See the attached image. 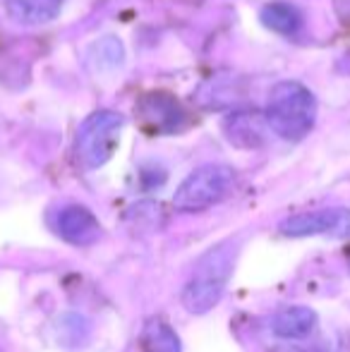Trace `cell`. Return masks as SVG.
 Segmentation results:
<instances>
[{"label": "cell", "instance_id": "1", "mask_svg": "<svg viewBox=\"0 0 350 352\" xmlns=\"http://www.w3.org/2000/svg\"><path fill=\"white\" fill-rule=\"evenodd\" d=\"M266 125L274 135L288 142H300L317 122V98L300 82H278L266 101Z\"/></svg>", "mask_w": 350, "mask_h": 352}, {"label": "cell", "instance_id": "2", "mask_svg": "<svg viewBox=\"0 0 350 352\" xmlns=\"http://www.w3.org/2000/svg\"><path fill=\"white\" fill-rule=\"evenodd\" d=\"M235 259H238V245L233 242H221L216 250H211L201 261L197 264L195 276L182 290L180 300L190 314H206L214 309L216 302L221 300L228 278L233 274Z\"/></svg>", "mask_w": 350, "mask_h": 352}, {"label": "cell", "instance_id": "3", "mask_svg": "<svg viewBox=\"0 0 350 352\" xmlns=\"http://www.w3.org/2000/svg\"><path fill=\"white\" fill-rule=\"evenodd\" d=\"M125 118L116 111H96L80 125L75 137V158L82 168L96 170L116 153Z\"/></svg>", "mask_w": 350, "mask_h": 352}, {"label": "cell", "instance_id": "4", "mask_svg": "<svg viewBox=\"0 0 350 352\" xmlns=\"http://www.w3.org/2000/svg\"><path fill=\"white\" fill-rule=\"evenodd\" d=\"M235 185V170L223 163H206L192 170L175 190L173 204L180 211H204L219 204Z\"/></svg>", "mask_w": 350, "mask_h": 352}, {"label": "cell", "instance_id": "5", "mask_svg": "<svg viewBox=\"0 0 350 352\" xmlns=\"http://www.w3.org/2000/svg\"><path fill=\"white\" fill-rule=\"evenodd\" d=\"M281 232L288 237H350V209H346V206H331V209L322 211L298 213V216H290L281 223Z\"/></svg>", "mask_w": 350, "mask_h": 352}, {"label": "cell", "instance_id": "6", "mask_svg": "<svg viewBox=\"0 0 350 352\" xmlns=\"http://www.w3.org/2000/svg\"><path fill=\"white\" fill-rule=\"evenodd\" d=\"M135 113L142 120V125H144L146 130L156 132V135L177 132V130H182L187 122V116L180 103H177L171 94H164V91L142 96L140 103L135 106Z\"/></svg>", "mask_w": 350, "mask_h": 352}, {"label": "cell", "instance_id": "7", "mask_svg": "<svg viewBox=\"0 0 350 352\" xmlns=\"http://www.w3.org/2000/svg\"><path fill=\"white\" fill-rule=\"evenodd\" d=\"M56 230L65 242L77 247H87L101 237V223L87 206L70 204L61 209L56 218Z\"/></svg>", "mask_w": 350, "mask_h": 352}, {"label": "cell", "instance_id": "8", "mask_svg": "<svg viewBox=\"0 0 350 352\" xmlns=\"http://www.w3.org/2000/svg\"><path fill=\"white\" fill-rule=\"evenodd\" d=\"M266 118H262L259 113H250V111H240L233 113L228 120L223 122V132L228 137L230 144L240 148H257L262 146L266 140Z\"/></svg>", "mask_w": 350, "mask_h": 352}, {"label": "cell", "instance_id": "9", "mask_svg": "<svg viewBox=\"0 0 350 352\" xmlns=\"http://www.w3.org/2000/svg\"><path fill=\"white\" fill-rule=\"evenodd\" d=\"M65 0H5L10 19L24 27L48 24L61 14Z\"/></svg>", "mask_w": 350, "mask_h": 352}, {"label": "cell", "instance_id": "10", "mask_svg": "<svg viewBox=\"0 0 350 352\" xmlns=\"http://www.w3.org/2000/svg\"><path fill=\"white\" fill-rule=\"evenodd\" d=\"M314 326H317V314L309 307H290L276 316L271 331L283 340H303L312 333Z\"/></svg>", "mask_w": 350, "mask_h": 352}, {"label": "cell", "instance_id": "11", "mask_svg": "<svg viewBox=\"0 0 350 352\" xmlns=\"http://www.w3.org/2000/svg\"><path fill=\"white\" fill-rule=\"evenodd\" d=\"M259 19L266 29L281 34V36H295L303 27V12L298 5L288 3V0H274V3L264 5Z\"/></svg>", "mask_w": 350, "mask_h": 352}, {"label": "cell", "instance_id": "12", "mask_svg": "<svg viewBox=\"0 0 350 352\" xmlns=\"http://www.w3.org/2000/svg\"><path fill=\"white\" fill-rule=\"evenodd\" d=\"M142 352H182L180 338L164 319H149L142 331Z\"/></svg>", "mask_w": 350, "mask_h": 352}, {"label": "cell", "instance_id": "13", "mask_svg": "<svg viewBox=\"0 0 350 352\" xmlns=\"http://www.w3.org/2000/svg\"><path fill=\"white\" fill-rule=\"evenodd\" d=\"M89 60H91V65L96 67L98 72L120 67L122 60H125V48H122L120 38L106 36V38H101V41H96L91 46V53H89Z\"/></svg>", "mask_w": 350, "mask_h": 352}]
</instances>
